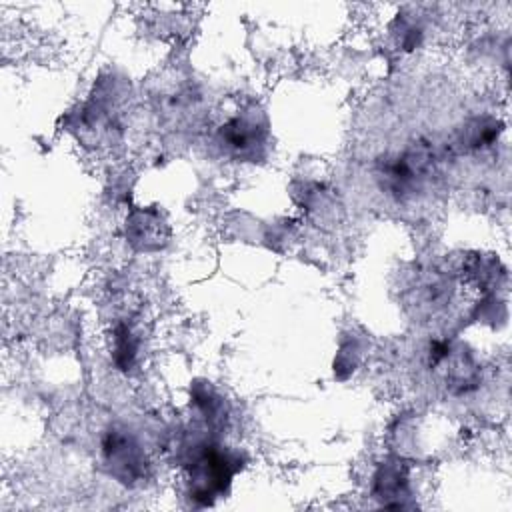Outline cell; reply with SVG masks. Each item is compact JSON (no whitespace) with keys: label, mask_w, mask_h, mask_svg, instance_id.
<instances>
[{"label":"cell","mask_w":512,"mask_h":512,"mask_svg":"<svg viewBox=\"0 0 512 512\" xmlns=\"http://www.w3.org/2000/svg\"><path fill=\"white\" fill-rule=\"evenodd\" d=\"M408 494L406 472L396 464H384L374 476V496L384 506H404Z\"/></svg>","instance_id":"obj_4"},{"label":"cell","mask_w":512,"mask_h":512,"mask_svg":"<svg viewBox=\"0 0 512 512\" xmlns=\"http://www.w3.org/2000/svg\"><path fill=\"white\" fill-rule=\"evenodd\" d=\"M430 170L432 158L424 150H406L382 166L380 178L396 198H406L420 192Z\"/></svg>","instance_id":"obj_3"},{"label":"cell","mask_w":512,"mask_h":512,"mask_svg":"<svg viewBox=\"0 0 512 512\" xmlns=\"http://www.w3.org/2000/svg\"><path fill=\"white\" fill-rule=\"evenodd\" d=\"M138 344L128 326H118L114 332V362L120 370L132 368L136 360Z\"/></svg>","instance_id":"obj_6"},{"label":"cell","mask_w":512,"mask_h":512,"mask_svg":"<svg viewBox=\"0 0 512 512\" xmlns=\"http://www.w3.org/2000/svg\"><path fill=\"white\" fill-rule=\"evenodd\" d=\"M254 126L246 124L244 120L240 118H234L230 120L226 126H222V138H224V144L230 146L232 150L236 152H246L250 150L254 144V132H252Z\"/></svg>","instance_id":"obj_5"},{"label":"cell","mask_w":512,"mask_h":512,"mask_svg":"<svg viewBox=\"0 0 512 512\" xmlns=\"http://www.w3.org/2000/svg\"><path fill=\"white\" fill-rule=\"evenodd\" d=\"M102 460L122 484H136L148 474V458L138 438L126 428L112 426L102 438Z\"/></svg>","instance_id":"obj_2"},{"label":"cell","mask_w":512,"mask_h":512,"mask_svg":"<svg viewBox=\"0 0 512 512\" xmlns=\"http://www.w3.org/2000/svg\"><path fill=\"white\" fill-rule=\"evenodd\" d=\"M240 460L216 444H200L192 450V460L188 462V484L190 498L212 504L214 498L226 492L232 474L240 468Z\"/></svg>","instance_id":"obj_1"}]
</instances>
